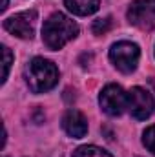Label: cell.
Listing matches in <instances>:
<instances>
[{
	"instance_id": "9",
	"label": "cell",
	"mask_w": 155,
	"mask_h": 157,
	"mask_svg": "<svg viewBox=\"0 0 155 157\" xmlns=\"http://www.w3.org/2000/svg\"><path fill=\"white\" fill-rule=\"evenodd\" d=\"M66 7L78 17H86L91 15L99 9V0H64Z\"/></svg>"
},
{
	"instance_id": "1",
	"label": "cell",
	"mask_w": 155,
	"mask_h": 157,
	"mask_svg": "<svg viewBox=\"0 0 155 157\" xmlns=\"http://www.w3.org/2000/svg\"><path fill=\"white\" fill-rule=\"evenodd\" d=\"M78 33V26L62 13H53L42 28V40L49 49H60Z\"/></svg>"
},
{
	"instance_id": "12",
	"label": "cell",
	"mask_w": 155,
	"mask_h": 157,
	"mask_svg": "<svg viewBox=\"0 0 155 157\" xmlns=\"http://www.w3.org/2000/svg\"><path fill=\"white\" fill-rule=\"evenodd\" d=\"M142 143H144V146L155 154V124L153 126H150V128H146V132H144V135H142Z\"/></svg>"
},
{
	"instance_id": "13",
	"label": "cell",
	"mask_w": 155,
	"mask_h": 157,
	"mask_svg": "<svg viewBox=\"0 0 155 157\" xmlns=\"http://www.w3.org/2000/svg\"><path fill=\"white\" fill-rule=\"evenodd\" d=\"M2 57H4V71H2V82H6V78H7V73H9V68H11V60H13V55H11V51H9V48H6V46H2Z\"/></svg>"
},
{
	"instance_id": "2",
	"label": "cell",
	"mask_w": 155,
	"mask_h": 157,
	"mask_svg": "<svg viewBox=\"0 0 155 157\" xmlns=\"http://www.w3.org/2000/svg\"><path fill=\"white\" fill-rule=\"evenodd\" d=\"M26 80H28V86L31 91L44 93L57 84L59 70L51 60H46L42 57H35L26 68Z\"/></svg>"
},
{
	"instance_id": "8",
	"label": "cell",
	"mask_w": 155,
	"mask_h": 157,
	"mask_svg": "<svg viewBox=\"0 0 155 157\" xmlns=\"http://www.w3.org/2000/svg\"><path fill=\"white\" fill-rule=\"evenodd\" d=\"M62 126H64L66 133L71 135L73 139H80V137H84V135L88 133V121H86V117H84L80 112H77V110H70V112L64 115Z\"/></svg>"
},
{
	"instance_id": "10",
	"label": "cell",
	"mask_w": 155,
	"mask_h": 157,
	"mask_svg": "<svg viewBox=\"0 0 155 157\" xmlns=\"http://www.w3.org/2000/svg\"><path fill=\"white\" fill-rule=\"evenodd\" d=\"M73 157H112L106 150L97 146H80L73 152Z\"/></svg>"
},
{
	"instance_id": "5",
	"label": "cell",
	"mask_w": 155,
	"mask_h": 157,
	"mask_svg": "<svg viewBox=\"0 0 155 157\" xmlns=\"http://www.w3.org/2000/svg\"><path fill=\"white\" fill-rule=\"evenodd\" d=\"M35 24H37V11H22L4 20V28L20 39H33L35 35Z\"/></svg>"
},
{
	"instance_id": "7",
	"label": "cell",
	"mask_w": 155,
	"mask_h": 157,
	"mask_svg": "<svg viewBox=\"0 0 155 157\" xmlns=\"http://www.w3.org/2000/svg\"><path fill=\"white\" fill-rule=\"evenodd\" d=\"M153 97L150 91H146L141 86H135L128 91V108L131 112V115L137 121L148 119L153 112Z\"/></svg>"
},
{
	"instance_id": "4",
	"label": "cell",
	"mask_w": 155,
	"mask_h": 157,
	"mask_svg": "<svg viewBox=\"0 0 155 157\" xmlns=\"http://www.w3.org/2000/svg\"><path fill=\"white\" fill-rule=\"evenodd\" d=\"M99 102H100V108L112 115V117H119L124 113V110L128 108V93L117 86V84H108L102 91H100V97H99Z\"/></svg>"
},
{
	"instance_id": "11",
	"label": "cell",
	"mask_w": 155,
	"mask_h": 157,
	"mask_svg": "<svg viewBox=\"0 0 155 157\" xmlns=\"http://www.w3.org/2000/svg\"><path fill=\"white\" fill-rule=\"evenodd\" d=\"M112 29V18L110 17H104V18H99L93 22V33L95 35H104Z\"/></svg>"
},
{
	"instance_id": "6",
	"label": "cell",
	"mask_w": 155,
	"mask_h": 157,
	"mask_svg": "<svg viewBox=\"0 0 155 157\" xmlns=\"http://www.w3.org/2000/svg\"><path fill=\"white\" fill-rule=\"evenodd\" d=\"M128 20L141 29L155 28V0H135L128 9Z\"/></svg>"
},
{
	"instance_id": "14",
	"label": "cell",
	"mask_w": 155,
	"mask_h": 157,
	"mask_svg": "<svg viewBox=\"0 0 155 157\" xmlns=\"http://www.w3.org/2000/svg\"><path fill=\"white\" fill-rule=\"evenodd\" d=\"M6 7H7V0H4V4H2V11H4Z\"/></svg>"
},
{
	"instance_id": "3",
	"label": "cell",
	"mask_w": 155,
	"mask_h": 157,
	"mask_svg": "<svg viewBox=\"0 0 155 157\" xmlns=\"http://www.w3.org/2000/svg\"><path fill=\"white\" fill-rule=\"evenodd\" d=\"M141 51L139 46L133 42H117L110 49V59L115 64V68L122 73H131L137 68Z\"/></svg>"
}]
</instances>
